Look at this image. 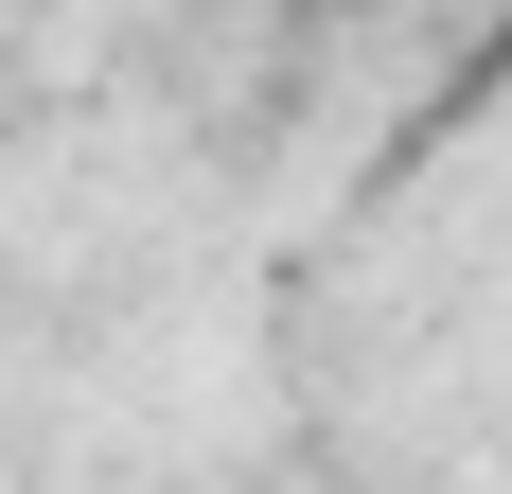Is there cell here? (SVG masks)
<instances>
[{
	"instance_id": "cell-1",
	"label": "cell",
	"mask_w": 512,
	"mask_h": 494,
	"mask_svg": "<svg viewBox=\"0 0 512 494\" xmlns=\"http://www.w3.org/2000/svg\"><path fill=\"white\" fill-rule=\"evenodd\" d=\"M442 106H512V0L460 36V71H442Z\"/></svg>"
},
{
	"instance_id": "cell-2",
	"label": "cell",
	"mask_w": 512,
	"mask_h": 494,
	"mask_svg": "<svg viewBox=\"0 0 512 494\" xmlns=\"http://www.w3.org/2000/svg\"><path fill=\"white\" fill-rule=\"evenodd\" d=\"M495 494H512V477H495Z\"/></svg>"
}]
</instances>
